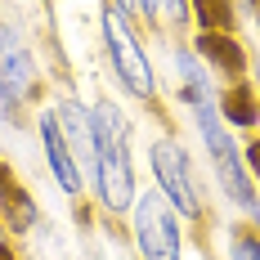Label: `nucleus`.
Here are the masks:
<instances>
[{"instance_id":"6e6552de","label":"nucleus","mask_w":260,"mask_h":260,"mask_svg":"<svg viewBox=\"0 0 260 260\" xmlns=\"http://www.w3.org/2000/svg\"><path fill=\"white\" fill-rule=\"evenodd\" d=\"M198 58L207 63V68H215L220 77L229 81H242V72H247V54H242V45H238L229 31H198Z\"/></svg>"},{"instance_id":"f257e3e1","label":"nucleus","mask_w":260,"mask_h":260,"mask_svg":"<svg viewBox=\"0 0 260 260\" xmlns=\"http://www.w3.org/2000/svg\"><path fill=\"white\" fill-rule=\"evenodd\" d=\"M90 135H94V161H90V184L104 215H126L139 198L135 188V166H130V121L126 112L99 99L90 108Z\"/></svg>"},{"instance_id":"f8f14e48","label":"nucleus","mask_w":260,"mask_h":260,"mask_svg":"<svg viewBox=\"0 0 260 260\" xmlns=\"http://www.w3.org/2000/svg\"><path fill=\"white\" fill-rule=\"evenodd\" d=\"M157 9H161L166 23H188L193 18V5L188 0H157Z\"/></svg>"},{"instance_id":"f3484780","label":"nucleus","mask_w":260,"mask_h":260,"mask_svg":"<svg viewBox=\"0 0 260 260\" xmlns=\"http://www.w3.org/2000/svg\"><path fill=\"white\" fill-rule=\"evenodd\" d=\"M36 260H41V256H36Z\"/></svg>"},{"instance_id":"2eb2a0df","label":"nucleus","mask_w":260,"mask_h":260,"mask_svg":"<svg viewBox=\"0 0 260 260\" xmlns=\"http://www.w3.org/2000/svg\"><path fill=\"white\" fill-rule=\"evenodd\" d=\"M242 161L251 166V175L260 180V139H251V144H247V153H242Z\"/></svg>"},{"instance_id":"9b49d317","label":"nucleus","mask_w":260,"mask_h":260,"mask_svg":"<svg viewBox=\"0 0 260 260\" xmlns=\"http://www.w3.org/2000/svg\"><path fill=\"white\" fill-rule=\"evenodd\" d=\"M188 5H193V18L207 31H229V18H234L229 0H188Z\"/></svg>"},{"instance_id":"dca6fc26","label":"nucleus","mask_w":260,"mask_h":260,"mask_svg":"<svg viewBox=\"0 0 260 260\" xmlns=\"http://www.w3.org/2000/svg\"><path fill=\"white\" fill-rule=\"evenodd\" d=\"M251 14H256V27H260V0H251Z\"/></svg>"},{"instance_id":"0eeeda50","label":"nucleus","mask_w":260,"mask_h":260,"mask_svg":"<svg viewBox=\"0 0 260 260\" xmlns=\"http://www.w3.org/2000/svg\"><path fill=\"white\" fill-rule=\"evenodd\" d=\"M36 130H41V148H45V161H50L58 188H63V193H72V198H81V188H85V180H81V161H77V153H72V144L63 139L54 108H41Z\"/></svg>"},{"instance_id":"423d86ee","label":"nucleus","mask_w":260,"mask_h":260,"mask_svg":"<svg viewBox=\"0 0 260 260\" xmlns=\"http://www.w3.org/2000/svg\"><path fill=\"white\" fill-rule=\"evenodd\" d=\"M41 90V68L27 36L14 23H0V104L9 117H18Z\"/></svg>"},{"instance_id":"ddd939ff","label":"nucleus","mask_w":260,"mask_h":260,"mask_svg":"<svg viewBox=\"0 0 260 260\" xmlns=\"http://www.w3.org/2000/svg\"><path fill=\"white\" fill-rule=\"evenodd\" d=\"M234 260H260V238L238 234L234 238Z\"/></svg>"},{"instance_id":"7ed1b4c3","label":"nucleus","mask_w":260,"mask_h":260,"mask_svg":"<svg viewBox=\"0 0 260 260\" xmlns=\"http://www.w3.org/2000/svg\"><path fill=\"white\" fill-rule=\"evenodd\" d=\"M99 27H104V50H108V63H112L117 85L126 90L130 99L153 104L157 99V72H153V63H148V54H144V45H139V36H135V23H130L117 5L104 0Z\"/></svg>"},{"instance_id":"4468645a","label":"nucleus","mask_w":260,"mask_h":260,"mask_svg":"<svg viewBox=\"0 0 260 260\" xmlns=\"http://www.w3.org/2000/svg\"><path fill=\"white\" fill-rule=\"evenodd\" d=\"M108 5H117L130 23H148V18H144V0H108Z\"/></svg>"},{"instance_id":"1a4fd4ad","label":"nucleus","mask_w":260,"mask_h":260,"mask_svg":"<svg viewBox=\"0 0 260 260\" xmlns=\"http://www.w3.org/2000/svg\"><path fill=\"white\" fill-rule=\"evenodd\" d=\"M175 94H180V104H188V108H198V104H207V99L220 94L215 81L207 77V63H202L198 54H188V50H175Z\"/></svg>"},{"instance_id":"f03ea898","label":"nucleus","mask_w":260,"mask_h":260,"mask_svg":"<svg viewBox=\"0 0 260 260\" xmlns=\"http://www.w3.org/2000/svg\"><path fill=\"white\" fill-rule=\"evenodd\" d=\"M193 117H198V135H202V144H207V157H211V171H215L220 193H224L238 211L256 215V188H251V171H247V161H242V153H238L234 135H229V121L220 117L215 99L198 104V108H193Z\"/></svg>"},{"instance_id":"9d476101","label":"nucleus","mask_w":260,"mask_h":260,"mask_svg":"<svg viewBox=\"0 0 260 260\" xmlns=\"http://www.w3.org/2000/svg\"><path fill=\"white\" fill-rule=\"evenodd\" d=\"M0 215H5L9 229H18V234H27V229L36 224V202H31V193L9 180L5 166H0Z\"/></svg>"},{"instance_id":"20e7f679","label":"nucleus","mask_w":260,"mask_h":260,"mask_svg":"<svg viewBox=\"0 0 260 260\" xmlns=\"http://www.w3.org/2000/svg\"><path fill=\"white\" fill-rule=\"evenodd\" d=\"M130 238L139 247V260H184V238H180V215L161 193H139L135 207L126 211Z\"/></svg>"},{"instance_id":"39448f33","label":"nucleus","mask_w":260,"mask_h":260,"mask_svg":"<svg viewBox=\"0 0 260 260\" xmlns=\"http://www.w3.org/2000/svg\"><path fill=\"white\" fill-rule=\"evenodd\" d=\"M148 161H153V180L157 193L175 207L180 220H202V193H198V175H193V161L175 139H153L148 148Z\"/></svg>"}]
</instances>
